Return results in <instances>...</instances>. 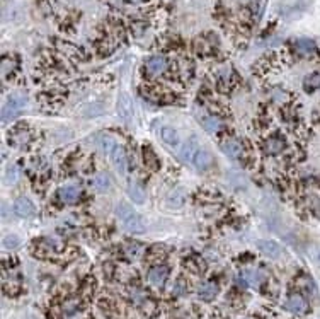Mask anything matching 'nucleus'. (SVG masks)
I'll list each match as a JSON object with an SVG mask.
<instances>
[{"instance_id":"a878e982","label":"nucleus","mask_w":320,"mask_h":319,"mask_svg":"<svg viewBox=\"0 0 320 319\" xmlns=\"http://www.w3.org/2000/svg\"><path fill=\"white\" fill-rule=\"evenodd\" d=\"M203 127L206 128V132H210V133H217V130H220V120L218 118H215V116H211V118H206V120L203 121Z\"/></svg>"},{"instance_id":"423d86ee","label":"nucleus","mask_w":320,"mask_h":319,"mask_svg":"<svg viewBox=\"0 0 320 319\" xmlns=\"http://www.w3.org/2000/svg\"><path fill=\"white\" fill-rule=\"evenodd\" d=\"M256 246H257V249L260 251V253L269 256V258H280V256L283 254V248L276 243V241L260 239L256 243Z\"/></svg>"},{"instance_id":"c756f323","label":"nucleus","mask_w":320,"mask_h":319,"mask_svg":"<svg viewBox=\"0 0 320 319\" xmlns=\"http://www.w3.org/2000/svg\"><path fill=\"white\" fill-rule=\"evenodd\" d=\"M128 3H145V2H148V0H126Z\"/></svg>"},{"instance_id":"6ab92c4d","label":"nucleus","mask_w":320,"mask_h":319,"mask_svg":"<svg viewBox=\"0 0 320 319\" xmlns=\"http://www.w3.org/2000/svg\"><path fill=\"white\" fill-rule=\"evenodd\" d=\"M242 278H244L245 284L252 285V287H257L260 282L264 280V273L260 270H247V272L242 273Z\"/></svg>"},{"instance_id":"0eeeda50","label":"nucleus","mask_w":320,"mask_h":319,"mask_svg":"<svg viewBox=\"0 0 320 319\" xmlns=\"http://www.w3.org/2000/svg\"><path fill=\"white\" fill-rule=\"evenodd\" d=\"M159 137L162 139V142L169 147H181V139L179 133L176 128L172 127H160L159 130Z\"/></svg>"},{"instance_id":"7ed1b4c3","label":"nucleus","mask_w":320,"mask_h":319,"mask_svg":"<svg viewBox=\"0 0 320 319\" xmlns=\"http://www.w3.org/2000/svg\"><path fill=\"white\" fill-rule=\"evenodd\" d=\"M145 70H147L148 75L152 77H157V75H162L169 70V60L162 55H157V57H152L147 60L145 64Z\"/></svg>"},{"instance_id":"cd10ccee","label":"nucleus","mask_w":320,"mask_h":319,"mask_svg":"<svg viewBox=\"0 0 320 319\" xmlns=\"http://www.w3.org/2000/svg\"><path fill=\"white\" fill-rule=\"evenodd\" d=\"M19 246V237L17 236H5L3 237V248L7 249H12V248Z\"/></svg>"},{"instance_id":"39448f33","label":"nucleus","mask_w":320,"mask_h":319,"mask_svg":"<svg viewBox=\"0 0 320 319\" xmlns=\"http://www.w3.org/2000/svg\"><path fill=\"white\" fill-rule=\"evenodd\" d=\"M169 278V268L163 265H157L148 272L147 275V280L150 282L154 287H163V284L167 282Z\"/></svg>"},{"instance_id":"f8f14e48","label":"nucleus","mask_w":320,"mask_h":319,"mask_svg":"<svg viewBox=\"0 0 320 319\" xmlns=\"http://www.w3.org/2000/svg\"><path fill=\"white\" fill-rule=\"evenodd\" d=\"M80 196V190L77 186H72V184H66V186H62L58 190V198L62 200L63 203H75Z\"/></svg>"},{"instance_id":"ddd939ff","label":"nucleus","mask_w":320,"mask_h":319,"mask_svg":"<svg viewBox=\"0 0 320 319\" xmlns=\"http://www.w3.org/2000/svg\"><path fill=\"white\" fill-rule=\"evenodd\" d=\"M285 142L280 137H269V139L264 140V150L267 155H280L285 150Z\"/></svg>"},{"instance_id":"4be33fe9","label":"nucleus","mask_w":320,"mask_h":319,"mask_svg":"<svg viewBox=\"0 0 320 319\" xmlns=\"http://www.w3.org/2000/svg\"><path fill=\"white\" fill-rule=\"evenodd\" d=\"M303 87H305V91H308V92H314V91H317V89H320V72H314V73H310V75L305 77Z\"/></svg>"},{"instance_id":"f257e3e1","label":"nucleus","mask_w":320,"mask_h":319,"mask_svg":"<svg viewBox=\"0 0 320 319\" xmlns=\"http://www.w3.org/2000/svg\"><path fill=\"white\" fill-rule=\"evenodd\" d=\"M116 215L120 218V222L128 229L129 232H135V234H141L145 232V222L138 213L135 212L131 205H128L126 202H121L116 205Z\"/></svg>"},{"instance_id":"b1692460","label":"nucleus","mask_w":320,"mask_h":319,"mask_svg":"<svg viewBox=\"0 0 320 319\" xmlns=\"http://www.w3.org/2000/svg\"><path fill=\"white\" fill-rule=\"evenodd\" d=\"M99 143H100L102 150L106 152L107 155L113 154V150L118 147V142H116V140H114L111 135H107V133H106V135H100V137H99Z\"/></svg>"},{"instance_id":"412c9836","label":"nucleus","mask_w":320,"mask_h":319,"mask_svg":"<svg viewBox=\"0 0 320 319\" xmlns=\"http://www.w3.org/2000/svg\"><path fill=\"white\" fill-rule=\"evenodd\" d=\"M196 150H198V147L192 145L191 142H186L179 147V155H181V159L184 162H191V164H192V159H194Z\"/></svg>"},{"instance_id":"aec40b11","label":"nucleus","mask_w":320,"mask_h":319,"mask_svg":"<svg viewBox=\"0 0 320 319\" xmlns=\"http://www.w3.org/2000/svg\"><path fill=\"white\" fill-rule=\"evenodd\" d=\"M184 202H186V193L182 191L181 188L172 190L169 193V196H167V203H169L170 207H176V209L184 205Z\"/></svg>"},{"instance_id":"4468645a","label":"nucleus","mask_w":320,"mask_h":319,"mask_svg":"<svg viewBox=\"0 0 320 319\" xmlns=\"http://www.w3.org/2000/svg\"><path fill=\"white\" fill-rule=\"evenodd\" d=\"M111 161H113L114 168L120 174H125L126 173V154H125V149L118 143V147L113 150V154L109 155Z\"/></svg>"},{"instance_id":"5701e85b","label":"nucleus","mask_w":320,"mask_h":319,"mask_svg":"<svg viewBox=\"0 0 320 319\" xmlns=\"http://www.w3.org/2000/svg\"><path fill=\"white\" fill-rule=\"evenodd\" d=\"M128 196L133 200V202H136V203H143L145 202V193H143V190H141L140 184L133 183V181L128 184Z\"/></svg>"},{"instance_id":"6e6552de","label":"nucleus","mask_w":320,"mask_h":319,"mask_svg":"<svg viewBox=\"0 0 320 319\" xmlns=\"http://www.w3.org/2000/svg\"><path fill=\"white\" fill-rule=\"evenodd\" d=\"M286 309L288 311H291V313H295V314H305L308 311V304H307V300H305L303 297H301L300 294H293V295H289L288 300H286Z\"/></svg>"},{"instance_id":"393cba45","label":"nucleus","mask_w":320,"mask_h":319,"mask_svg":"<svg viewBox=\"0 0 320 319\" xmlns=\"http://www.w3.org/2000/svg\"><path fill=\"white\" fill-rule=\"evenodd\" d=\"M296 50H298L300 55H312L315 53V43L310 41V39H298L296 41Z\"/></svg>"},{"instance_id":"bb28decb","label":"nucleus","mask_w":320,"mask_h":319,"mask_svg":"<svg viewBox=\"0 0 320 319\" xmlns=\"http://www.w3.org/2000/svg\"><path fill=\"white\" fill-rule=\"evenodd\" d=\"M125 251H126V254L129 256V258H138V256L141 254V246L140 244H135V243H131V244H128V246L125 248Z\"/></svg>"},{"instance_id":"2eb2a0df","label":"nucleus","mask_w":320,"mask_h":319,"mask_svg":"<svg viewBox=\"0 0 320 319\" xmlns=\"http://www.w3.org/2000/svg\"><path fill=\"white\" fill-rule=\"evenodd\" d=\"M118 113L121 114L125 120H131L133 118V105L131 99L128 98L126 94L120 96V101H118Z\"/></svg>"},{"instance_id":"f3484780","label":"nucleus","mask_w":320,"mask_h":319,"mask_svg":"<svg viewBox=\"0 0 320 319\" xmlns=\"http://www.w3.org/2000/svg\"><path fill=\"white\" fill-rule=\"evenodd\" d=\"M218 294V287L211 282H206V284L199 285L198 288V297L203 300H213Z\"/></svg>"},{"instance_id":"20e7f679","label":"nucleus","mask_w":320,"mask_h":319,"mask_svg":"<svg viewBox=\"0 0 320 319\" xmlns=\"http://www.w3.org/2000/svg\"><path fill=\"white\" fill-rule=\"evenodd\" d=\"M222 150L230 159H242L244 157V145L235 139H225L222 142Z\"/></svg>"},{"instance_id":"9d476101","label":"nucleus","mask_w":320,"mask_h":319,"mask_svg":"<svg viewBox=\"0 0 320 319\" xmlns=\"http://www.w3.org/2000/svg\"><path fill=\"white\" fill-rule=\"evenodd\" d=\"M211 164H213V155H211L210 152L201 150V149L196 150L194 159H192V166H194L196 169L206 171L211 168Z\"/></svg>"},{"instance_id":"1a4fd4ad","label":"nucleus","mask_w":320,"mask_h":319,"mask_svg":"<svg viewBox=\"0 0 320 319\" xmlns=\"http://www.w3.org/2000/svg\"><path fill=\"white\" fill-rule=\"evenodd\" d=\"M14 212L19 215V217L26 218V217H31V215H34L36 209H34V205H32L31 200L21 196V198H17L16 202H14Z\"/></svg>"},{"instance_id":"dca6fc26","label":"nucleus","mask_w":320,"mask_h":319,"mask_svg":"<svg viewBox=\"0 0 320 319\" xmlns=\"http://www.w3.org/2000/svg\"><path fill=\"white\" fill-rule=\"evenodd\" d=\"M143 162H145V166L150 171H154V173H157L160 169V159L150 147H145L143 149Z\"/></svg>"},{"instance_id":"9b49d317","label":"nucleus","mask_w":320,"mask_h":319,"mask_svg":"<svg viewBox=\"0 0 320 319\" xmlns=\"http://www.w3.org/2000/svg\"><path fill=\"white\" fill-rule=\"evenodd\" d=\"M31 137H32L31 130L26 127H19L14 133H10V142L16 147H26L31 142Z\"/></svg>"},{"instance_id":"c85d7f7f","label":"nucleus","mask_w":320,"mask_h":319,"mask_svg":"<svg viewBox=\"0 0 320 319\" xmlns=\"http://www.w3.org/2000/svg\"><path fill=\"white\" fill-rule=\"evenodd\" d=\"M310 258L314 259V261L320 263V246H312L310 248Z\"/></svg>"},{"instance_id":"a211bd4d","label":"nucleus","mask_w":320,"mask_h":319,"mask_svg":"<svg viewBox=\"0 0 320 319\" xmlns=\"http://www.w3.org/2000/svg\"><path fill=\"white\" fill-rule=\"evenodd\" d=\"M94 188L99 193H106L111 190V177L106 173H97L94 177Z\"/></svg>"},{"instance_id":"f03ea898","label":"nucleus","mask_w":320,"mask_h":319,"mask_svg":"<svg viewBox=\"0 0 320 319\" xmlns=\"http://www.w3.org/2000/svg\"><path fill=\"white\" fill-rule=\"evenodd\" d=\"M26 101H28V98H26L24 92H12L2 106V121L3 123H9V121L16 120L22 111H24Z\"/></svg>"}]
</instances>
